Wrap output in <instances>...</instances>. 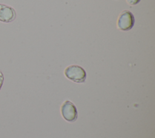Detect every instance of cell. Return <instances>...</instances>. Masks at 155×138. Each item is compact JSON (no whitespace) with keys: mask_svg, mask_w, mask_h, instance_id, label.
Returning <instances> with one entry per match:
<instances>
[{"mask_svg":"<svg viewBox=\"0 0 155 138\" xmlns=\"http://www.w3.org/2000/svg\"><path fill=\"white\" fill-rule=\"evenodd\" d=\"M65 75L69 79L78 83L84 82L86 79V73L80 66L73 65L65 70Z\"/></svg>","mask_w":155,"mask_h":138,"instance_id":"1","label":"cell"},{"mask_svg":"<svg viewBox=\"0 0 155 138\" xmlns=\"http://www.w3.org/2000/svg\"><path fill=\"white\" fill-rule=\"evenodd\" d=\"M61 113L64 119L69 122H73L77 119L78 113L74 104L70 101H65L61 107Z\"/></svg>","mask_w":155,"mask_h":138,"instance_id":"4","label":"cell"},{"mask_svg":"<svg viewBox=\"0 0 155 138\" xmlns=\"http://www.w3.org/2000/svg\"><path fill=\"white\" fill-rule=\"evenodd\" d=\"M16 18V12L12 7L0 4V22L9 23L13 22Z\"/></svg>","mask_w":155,"mask_h":138,"instance_id":"3","label":"cell"},{"mask_svg":"<svg viewBox=\"0 0 155 138\" xmlns=\"http://www.w3.org/2000/svg\"><path fill=\"white\" fill-rule=\"evenodd\" d=\"M134 24V18L133 13L128 10H124L119 16L117 26L120 30L128 31L132 28Z\"/></svg>","mask_w":155,"mask_h":138,"instance_id":"2","label":"cell"},{"mask_svg":"<svg viewBox=\"0 0 155 138\" xmlns=\"http://www.w3.org/2000/svg\"><path fill=\"white\" fill-rule=\"evenodd\" d=\"M4 77L3 73L0 71V90L2 87V85L4 84Z\"/></svg>","mask_w":155,"mask_h":138,"instance_id":"6","label":"cell"},{"mask_svg":"<svg viewBox=\"0 0 155 138\" xmlns=\"http://www.w3.org/2000/svg\"><path fill=\"white\" fill-rule=\"evenodd\" d=\"M140 0H127V2L131 5H134L137 4Z\"/></svg>","mask_w":155,"mask_h":138,"instance_id":"5","label":"cell"}]
</instances>
